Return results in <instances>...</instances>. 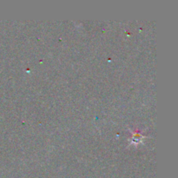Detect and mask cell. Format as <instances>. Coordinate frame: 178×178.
Segmentation results:
<instances>
[{"mask_svg":"<svg viewBox=\"0 0 178 178\" xmlns=\"http://www.w3.org/2000/svg\"><path fill=\"white\" fill-rule=\"evenodd\" d=\"M132 134H133V137L131 138V139H132V142H131V143L137 144L138 142L142 140V136L141 135V134H139L138 132H137V133H134V132H133Z\"/></svg>","mask_w":178,"mask_h":178,"instance_id":"1","label":"cell"}]
</instances>
